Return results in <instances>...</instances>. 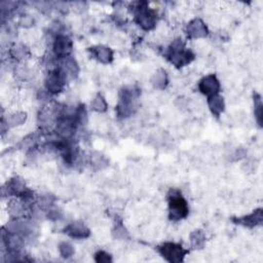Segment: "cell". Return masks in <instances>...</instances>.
I'll return each mask as SVG.
<instances>
[{"mask_svg":"<svg viewBox=\"0 0 263 263\" xmlns=\"http://www.w3.org/2000/svg\"><path fill=\"white\" fill-rule=\"evenodd\" d=\"M187 34L190 38H203L208 35V28L201 19H194L187 26Z\"/></svg>","mask_w":263,"mask_h":263,"instance_id":"obj_10","label":"cell"},{"mask_svg":"<svg viewBox=\"0 0 263 263\" xmlns=\"http://www.w3.org/2000/svg\"><path fill=\"white\" fill-rule=\"evenodd\" d=\"M91 108L94 111L100 112V113H102V112H105L107 110V103H106L105 98L103 96H101L99 94V95H97L95 98H94V100L92 101Z\"/></svg>","mask_w":263,"mask_h":263,"instance_id":"obj_18","label":"cell"},{"mask_svg":"<svg viewBox=\"0 0 263 263\" xmlns=\"http://www.w3.org/2000/svg\"><path fill=\"white\" fill-rule=\"evenodd\" d=\"M254 111H255V116L257 119V123L261 127L262 125V101L261 97L259 95H255L254 98Z\"/></svg>","mask_w":263,"mask_h":263,"instance_id":"obj_21","label":"cell"},{"mask_svg":"<svg viewBox=\"0 0 263 263\" xmlns=\"http://www.w3.org/2000/svg\"><path fill=\"white\" fill-rule=\"evenodd\" d=\"M188 211V205H187L181 194L177 191H171V194H169V215H170V219L174 221L181 220L186 217Z\"/></svg>","mask_w":263,"mask_h":263,"instance_id":"obj_3","label":"cell"},{"mask_svg":"<svg viewBox=\"0 0 263 263\" xmlns=\"http://www.w3.org/2000/svg\"><path fill=\"white\" fill-rule=\"evenodd\" d=\"M65 79H66L65 75L59 69L50 72L45 79L46 90L51 92L52 94L60 93L64 88Z\"/></svg>","mask_w":263,"mask_h":263,"instance_id":"obj_7","label":"cell"},{"mask_svg":"<svg viewBox=\"0 0 263 263\" xmlns=\"http://www.w3.org/2000/svg\"><path fill=\"white\" fill-rule=\"evenodd\" d=\"M75 124L76 123H75L74 117L73 118L69 116L60 117L57 124V133L62 138H65V139L71 137L74 133Z\"/></svg>","mask_w":263,"mask_h":263,"instance_id":"obj_9","label":"cell"},{"mask_svg":"<svg viewBox=\"0 0 263 263\" xmlns=\"http://www.w3.org/2000/svg\"><path fill=\"white\" fill-rule=\"evenodd\" d=\"M26 118H27V114L25 113V112H21V111L14 112V113L9 114L7 116L6 125H7V127H11V128L20 126V125H23L25 123Z\"/></svg>","mask_w":263,"mask_h":263,"instance_id":"obj_17","label":"cell"},{"mask_svg":"<svg viewBox=\"0 0 263 263\" xmlns=\"http://www.w3.org/2000/svg\"><path fill=\"white\" fill-rule=\"evenodd\" d=\"M208 104H209V108H210L211 112L216 116H219L224 111V107H225L224 100L219 95L209 97Z\"/></svg>","mask_w":263,"mask_h":263,"instance_id":"obj_15","label":"cell"},{"mask_svg":"<svg viewBox=\"0 0 263 263\" xmlns=\"http://www.w3.org/2000/svg\"><path fill=\"white\" fill-rule=\"evenodd\" d=\"M158 252L166 260L169 262H181L184 256L187 254V251L182 248V246L174 243H166L158 247Z\"/></svg>","mask_w":263,"mask_h":263,"instance_id":"obj_4","label":"cell"},{"mask_svg":"<svg viewBox=\"0 0 263 263\" xmlns=\"http://www.w3.org/2000/svg\"><path fill=\"white\" fill-rule=\"evenodd\" d=\"M92 163H93V166H96L98 167L99 169L102 168V167H104L106 165V161H105V158L103 157L102 155L100 154H96V155H94L92 156Z\"/></svg>","mask_w":263,"mask_h":263,"instance_id":"obj_23","label":"cell"},{"mask_svg":"<svg viewBox=\"0 0 263 263\" xmlns=\"http://www.w3.org/2000/svg\"><path fill=\"white\" fill-rule=\"evenodd\" d=\"M237 223L248 227H254L257 226V225H260L262 223V210L258 209L248 216H244V217L239 218Z\"/></svg>","mask_w":263,"mask_h":263,"instance_id":"obj_14","label":"cell"},{"mask_svg":"<svg viewBox=\"0 0 263 263\" xmlns=\"http://www.w3.org/2000/svg\"><path fill=\"white\" fill-rule=\"evenodd\" d=\"M59 70L65 75V77H74L78 73V65L74 59L67 57L61 61V67Z\"/></svg>","mask_w":263,"mask_h":263,"instance_id":"obj_13","label":"cell"},{"mask_svg":"<svg viewBox=\"0 0 263 263\" xmlns=\"http://www.w3.org/2000/svg\"><path fill=\"white\" fill-rule=\"evenodd\" d=\"M136 22L142 29L148 31L151 30L156 25V16L152 9H149L144 3V6L137 7L136 12Z\"/></svg>","mask_w":263,"mask_h":263,"instance_id":"obj_5","label":"cell"},{"mask_svg":"<svg viewBox=\"0 0 263 263\" xmlns=\"http://www.w3.org/2000/svg\"><path fill=\"white\" fill-rule=\"evenodd\" d=\"M139 96V91L135 88H125L120 92L119 103L117 105V114L120 117H128L134 113L137 109L136 100Z\"/></svg>","mask_w":263,"mask_h":263,"instance_id":"obj_1","label":"cell"},{"mask_svg":"<svg viewBox=\"0 0 263 263\" xmlns=\"http://www.w3.org/2000/svg\"><path fill=\"white\" fill-rule=\"evenodd\" d=\"M199 89L204 95L212 97L215 95H218L219 90H220V82L214 74L207 75L206 77H204L200 81Z\"/></svg>","mask_w":263,"mask_h":263,"instance_id":"obj_8","label":"cell"},{"mask_svg":"<svg viewBox=\"0 0 263 263\" xmlns=\"http://www.w3.org/2000/svg\"><path fill=\"white\" fill-rule=\"evenodd\" d=\"M151 83L155 89L164 90L168 84V75L164 69L157 70L151 78Z\"/></svg>","mask_w":263,"mask_h":263,"instance_id":"obj_16","label":"cell"},{"mask_svg":"<svg viewBox=\"0 0 263 263\" xmlns=\"http://www.w3.org/2000/svg\"><path fill=\"white\" fill-rule=\"evenodd\" d=\"M96 261L97 262L106 263V262H111L112 261V258L108 254V253H106L104 251H100V252H98L97 254H96Z\"/></svg>","mask_w":263,"mask_h":263,"instance_id":"obj_24","label":"cell"},{"mask_svg":"<svg viewBox=\"0 0 263 263\" xmlns=\"http://www.w3.org/2000/svg\"><path fill=\"white\" fill-rule=\"evenodd\" d=\"M54 51L57 57L64 59L69 57L72 52V41L68 36L59 34L54 41Z\"/></svg>","mask_w":263,"mask_h":263,"instance_id":"obj_6","label":"cell"},{"mask_svg":"<svg viewBox=\"0 0 263 263\" xmlns=\"http://www.w3.org/2000/svg\"><path fill=\"white\" fill-rule=\"evenodd\" d=\"M91 52L94 55V57L103 64H109L113 59V53L104 45H97L95 48H93Z\"/></svg>","mask_w":263,"mask_h":263,"instance_id":"obj_12","label":"cell"},{"mask_svg":"<svg viewBox=\"0 0 263 263\" xmlns=\"http://www.w3.org/2000/svg\"><path fill=\"white\" fill-rule=\"evenodd\" d=\"M205 242H206V237L203 231L195 230L190 234V243H191V246L194 249L203 248Z\"/></svg>","mask_w":263,"mask_h":263,"instance_id":"obj_19","label":"cell"},{"mask_svg":"<svg viewBox=\"0 0 263 263\" xmlns=\"http://www.w3.org/2000/svg\"><path fill=\"white\" fill-rule=\"evenodd\" d=\"M194 58L193 54L190 51H186L184 48V42L182 39H176L173 41L172 45L169 49L168 59L174 64L176 67H182V66L190 63Z\"/></svg>","mask_w":263,"mask_h":263,"instance_id":"obj_2","label":"cell"},{"mask_svg":"<svg viewBox=\"0 0 263 263\" xmlns=\"http://www.w3.org/2000/svg\"><path fill=\"white\" fill-rule=\"evenodd\" d=\"M26 54H27V51L24 45L18 44V45H15L12 49V56L16 59H19V60L24 59Z\"/></svg>","mask_w":263,"mask_h":263,"instance_id":"obj_22","label":"cell"},{"mask_svg":"<svg viewBox=\"0 0 263 263\" xmlns=\"http://www.w3.org/2000/svg\"><path fill=\"white\" fill-rule=\"evenodd\" d=\"M59 251H60L61 256L64 258H69L74 254V249L72 245H70L69 243H66V242H63L60 244Z\"/></svg>","mask_w":263,"mask_h":263,"instance_id":"obj_20","label":"cell"},{"mask_svg":"<svg viewBox=\"0 0 263 263\" xmlns=\"http://www.w3.org/2000/svg\"><path fill=\"white\" fill-rule=\"evenodd\" d=\"M65 232L74 239H86L90 236V229L81 222H72L65 228Z\"/></svg>","mask_w":263,"mask_h":263,"instance_id":"obj_11","label":"cell"}]
</instances>
